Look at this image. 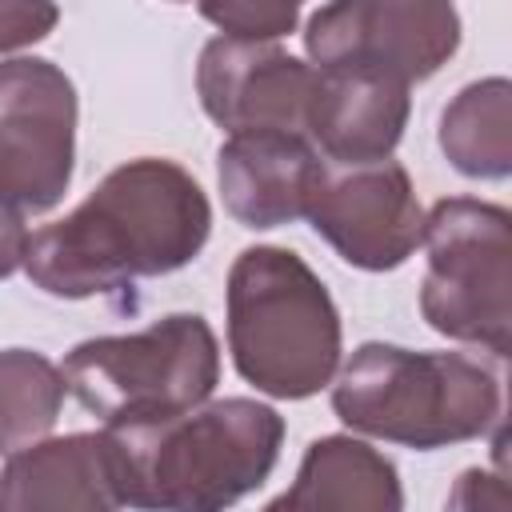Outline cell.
I'll list each match as a JSON object with an SVG mask.
<instances>
[{"label": "cell", "instance_id": "5", "mask_svg": "<svg viewBox=\"0 0 512 512\" xmlns=\"http://www.w3.org/2000/svg\"><path fill=\"white\" fill-rule=\"evenodd\" d=\"M220 356L204 316H164L132 336L76 344L64 364V388L108 428L188 412L216 388Z\"/></svg>", "mask_w": 512, "mask_h": 512}, {"label": "cell", "instance_id": "16", "mask_svg": "<svg viewBox=\"0 0 512 512\" xmlns=\"http://www.w3.org/2000/svg\"><path fill=\"white\" fill-rule=\"evenodd\" d=\"M492 116V124L508 120V84L504 80H488V84H472L468 92H460V100L444 112V128H440V144L452 156V164L468 176H504L508 172V136H488L476 132L480 116Z\"/></svg>", "mask_w": 512, "mask_h": 512}, {"label": "cell", "instance_id": "4", "mask_svg": "<svg viewBox=\"0 0 512 512\" xmlns=\"http://www.w3.org/2000/svg\"><path fill=\"white\" fill-rule=\"evenodd\" d=\"M332 408L348 428L428 452L500 420V376L460 352L364 344L348 360Z\"/></svg>", "mask_w": 512, "mask_h": 512}, {"label": "cell", "instance_id": "3", "mask_svg": "<svg viewBox=\"0 0 512 512\" xmlns=\"http://www.w3.org/2000/svg\"><path fill=\"white\" fill-rule=\"evenodd\" d=\"M228 344L244 380L300 400L340 360V316L296 252L248 248L228 276Z\"/></svg>", "mask_w": 512, "mask_h": 512}, {"label": "cell", "instance_id": "19", "mask_svg": "<svg viewBox=\"0 0 512 512\" xmlns=\"http://www.w3.org/2000/svg\"><path fill=\"white\" fill-rule=\"evenodd\" d=\"M24 248H28V228L20 220V208L8 196H0V280L24 264Z\"/></svg>", "mask_w": 512, "mask_h": 512}, {"label": "cell", "instance_id": "8", "mask_svg": "<svg viewBox=\"0 0 512 512\" xmlns=\"http://www.w3.org/2000/svg\"><path fill=\"white\" fill-rule=\"evenodd\" d=\"M76 92L48 60L0 64V196L20 212L52 208L72 176Z\"/></svg>", "mask_w": 512, "mask_h": 512}, {"label": "cell", "instance_id": "14", "mask_svg": "<svg viewBox=\"0 0 512 512\" xmlns=\"http://www.w3.org/2000/svg\"><path fill=\"white\" fill-rule=\"evenodd\" d=\"M400 508L396 472L372 448L328 436L316 440L300 464V480L292 492L276 496L272 508Z\"/></svg>", "mask_w": 512, "mask_h": 512}, {"label": "cell", "instance_id": "2", "mask_svg": "<svg viewBox=\"0 0 512 512\" xmlns=\"http://www.w3.org/2000/svg\"><path fill=\"white\" fill-rule=\"evenodd\" d=\"M284 440V420L256 400H220L164 420L108 428L112 488L132 508H224L260 488Z\"/></svg>", "mask_w": 512, "mask_h": 512}, {"label": "cell", "instance_id": "11", "mask_svg": "<svg viewBox=\"0 0 512 512\" xmlns=\"http://www.w3.org/2000/svg\"><path fill=\"white\" fill-rule=\"evenodd\" d=\"M324 176L316 148L288 128H244L220 148V192L244 228L308 216Z\"/></svg>", "mask_w": 512, "mask_h": 512}, {"label": "cell", "instance_id": "9", "mask_svg": "<svg viewBox=\"0 0 512 512\" xmlns=\"http://www.w3.org/2000/svg\"><path fill=\"white\" fill-rule=\"evenodd\" d=\"M308 220L348 264L372 272L404 264L424 232L408 172L388 156L372 164H352V176L340 180L324 176Z\"/></svg>", "mask_w": 512, "mask_h": 512}, {"label": "cell", "instance_id": "7", "mask_svg": "<svg viewBox=\"0 0 512 512\" xmlns=\"http://www.w3.org/2000/svg\"><path fill=\"white\" fill-rule=\"evenodd\" d=\"M304 40L320 68L408 84L456 52L460 20L448 0H332L312 16Z\"/></svg>", "mask_w": 512, "mask_h": 512}, {"label": "cell", "instance_id": "1", "mask_svg": "<svg viewBox=\"0 0 512 512\" xmlns=\"http://www.w3.org/2000/svg\"><path fill=\"white\" fill-rule=\"evenodd\" d=\"M208 200L172 160H132L64 220L28 236L24 268L52 296L116 292L196 260L208 240Z\"/></svg>", "mask_w": 512, "mask_h": 512}, {"label": "cell", "instance_id": "18", "mask_svg": "<svg viewBox=\"0 0 512 512\" xmlns=\"http://www.w3.org/2000/svg\"><path fill=\"white\" fill-rule=\"evenodd\" d=\"M56 24V8L48 0H0V52L44 40Z\"/></svg>", "mask_w": 512, "mask_h": 512}, {"label": "cell", "instance_id": "17", "mask_svg": "<svg viewBox=\"0 0 512 512\" xmlns=\"http://www.w3.org/2000/svg\"><path fill=\"white\" fill-rule=\"evenodd\" d=\"M200 12L236 40H272L296 24L300 0H200Z\"/></svg>", "mask_w": 512, "mask_h": 512}, {"label": "cell", "instance_id": "6", "mask_svg": "<svg viewBox=\"0 0 512 512\" xmlns=\"http://www.w3.org/2000/svg\"><path fill=\"white\" fill-rule=\"evenodd\" d=\"M428 276L420 308L452 340L508 352V212L476 200H440L424 220Z\"/></svg>", "mask_w": 512, "mask_h": 512}, {"label": "cell", "instance_id": "12", "mask_svg": "<svg viewBox=\"0 0 512 512\" xmlns=\"http://www.w3.org/2000/svg\"><path fill=\"white\" fill-rule=\"evenodd\" d=\"M408 120V84L376 72H336L316 68V88L308 100L304 136L328 160L372 164L384 160Z\"/></svg>", "mask_w": 512, "mask_h": 512}, {"label": "cell", "instance_id": "10", "mask_svg": "<svg viewBox=\"0 0 512 512\" xmlns=\"http://www.w3.org/2000/svg\"><path fill=\"white\" fill-rule=\"evenodd\" d=\"M196 84L204 112L228 132L288 128L304 136L316 72L264 40L220 36L204 48Z\"/></svg>", "mask_w": 512, "mask_h": 512}, {"label": "cell", "instance_id": "13", "mask_svg": "<svg viewBox=\"0 0 512 512\" xmlns=\"http://www.w3.org/2000/svg\"><path fill=\"white\" fill-rule=\"evenodd\" d=\"M108 432L28 444L0 476V508H116Z\"/></svg>", "mask_w": 512, "mask_h": 512}, {"label": "cell", "instance_id": "15", "mask_svg": "<svg viewBox=\"0 0 512 512\" xmlns=\"http://www.w3.org/2000/svg\"><path fill=\"white\" fill-rule=\"evenodd\" d=\"M64 376L44 356L0 352V452H20L56 424Z\"/></svg>", "mask_w": 512, "mask_h": 512}]
</instances>
